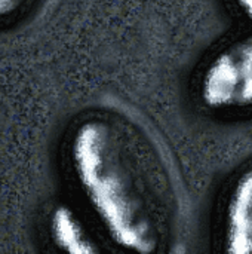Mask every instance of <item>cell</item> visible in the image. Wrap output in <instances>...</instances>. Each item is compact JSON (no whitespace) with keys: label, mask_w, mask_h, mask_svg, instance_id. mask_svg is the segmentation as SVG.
I'll use <instances>...</instances> for the list:
<instances>
[{"label":"cell","mask_w":252,"mask_h":254,"mask_svg":"<svg viewBox=\"0 0 252 254\" xmlns=\"http://www.w3.org/2000/svg\"><path fill=\"white\" fill-rule=\"evenodd\" d=\"M67 159L107 238L126 252H157L165 240L169 193L149 146L128 125L91 116L71 131Z\"/></svg>","instance_id":"obj_1"},{"label":"cell","mask_w":252,"mask_h":254,"mask_svg":"<svg viewBox=\"0 0 252 254\" xmlns=\"http://www.w3.org/2000/svg\"><path fill=\"white\" fill-rule=\"evenodd\" d=\"M196 92L212 112L252 109V33L218 49L203 65Z\"/></svg>","instance_id":"obj_2"},{"label":"cell","mask_w":252,"mask_h":254,"mask_svg":"<svg viewBox=\"0 0 252 254\" xmlns=\"http://www.w3.org/2000/svg\"><path fill=\"white\" fill-rule=\"evenodd\" d=\"M224 252L252 254V165L242 170L229 188L221 217Z\"/></svg>","instance_id":"obj_3"},{"label":"cell","mask_w":252,"mask_h":254,"mask_svg":"<svg viewBox=\"0 0 252 254\" xmlns=\"http://www.w3.org/2000/svg\"><path fill=\"white\" fill-rule=\"evenodd\" d=\"M50 231L53 241L70 253H97L98 247L83 228L77 216L67 207H59L50 217Z\"/></svg>","instance_id":"obj_4"},{"label":"cell","mask_w":252,"mask_h":254,"mask_svg":"<svg viewBox=\"0 0 252 254\" xmlns=\"http://www.w3.org/2000/svg\"><path fill=\"white\" fill-rule=\"evenodd\" d=\"M37 3L39 0H0V25L16 22Z\"/></svg>","instance_id":"obj_5"},{"label":"cell","mask_w":252,"mask_h":254,"mask_svg":"<svg viewBox=\"0 0 252 254\" xmlns=\"http://www.w3.org/2000/svg\"><path fill=\"white\" fill-rule=\"evenodd\" d=\"M238 10L252 22V0H233Z\"/></svg>","instance_id":"obj_6"}]
</instances>
